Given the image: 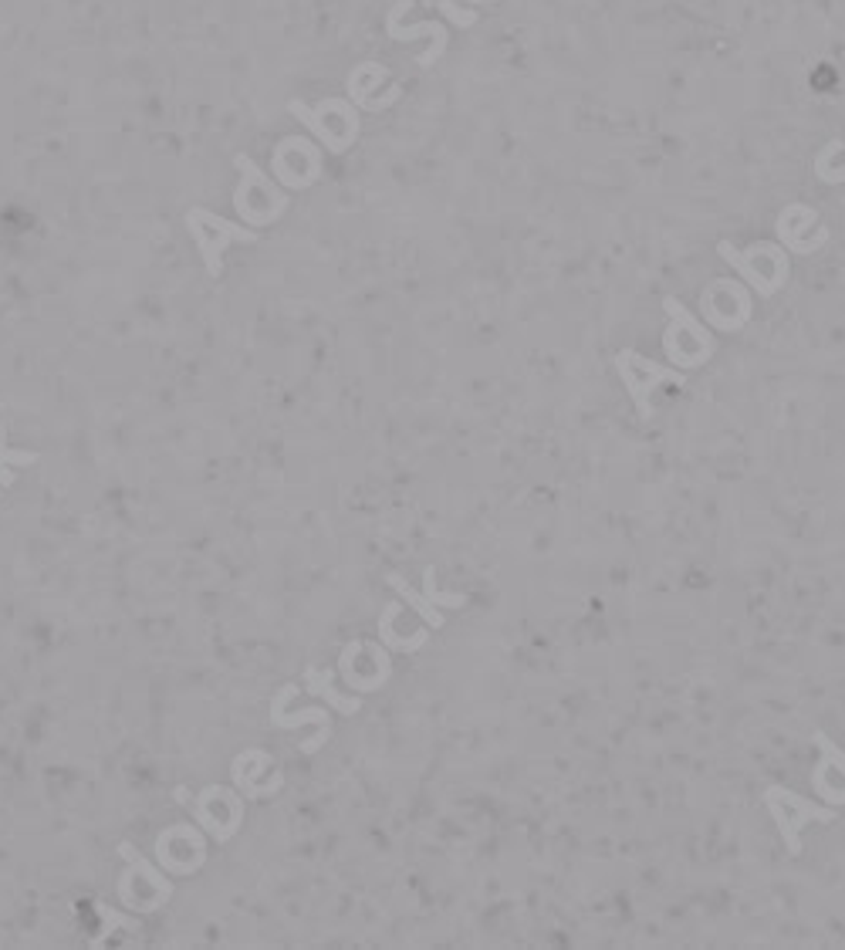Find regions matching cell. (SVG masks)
Returning a JSON list of instances; mask_svg holds the SVG:
<instances>
[{
  "label": "cell",
  "mask_w": 845,
  "mask_h": 950,
  "mask_svg": "<svg viewBox=\"0 0 845 950\" xmlns=\"http://www.w3.org/2000/svg\"><path fill=\"white\" fill-rule=\"evenodd\" d=\"M305 680H308V694H311V697H325V704H332L338 714L352 717V714H359V710H362V700H359V697H342V694H338V690L332 687V673H328V670L322 673V670L308 667Z\"/></svg>",
  "instance_id": "10"
},
{
  "label": "cell",
  "mask_w": 845,
  "mask_h": 950,
  "mask_svg": "<svg viewBox=\"0 0 845 950\" xmlns=\"http://www.w3.org/2000/svg\"><path fill=\"white\" fill-rule=\"evenodd\" d=\"M717 254L731 264L734 271H741V278L758 291V298H775L788 281V254L781 251V244H754L747 251H737L731 241H720Z\"/></svg>",
  "instance_id": "2"
},
{
  "label": "cell",
  "mask_w": 845,
  "mask_h": 950,
  "mask_svg": "<svg viewBox=\"0 0 845 950\" xmlns=\"http://www.w3.org/2000/svg\"><path fill=\"white\" fill-rule=\"evenodd\" d=\"M396 616H399V602H386V609H382V619H379V643L386 646V650H403V653L423 650L426 639H430V633H426V629H420V633H413V636H396V629H393V619H396Z\"/></svg>",
  "instance_id": "11"
},
{
  "label": "cell",
  "mask_w": 845,
  "mask_h": 950,
  "mask_svg": "<svg viewBox=\"0 0 845 950\" xmlns=\"http://www.w3.org/2000/svg\"><path fill=\"white\" fill-rule=\"evenodd\" d=\"M437 7L450 17L453 24H457V28H474L477 24V11H464V7H457L453 0H437Z\"/></svg>",
  "instance_id": "16"
},
{
  "label": "cell",
  "mask_w": 845,
  "mask_h": 950,
  "mask_svg": "<svg viewBox=\"0 0 845 950\" xmlns=\"http://www.w3.org/2000/svg\"><path fill=\"white\" fill-rule=\"evenodd\" d=\"M616 369L622 376V386L629 389V396H633L636 403V413L639 420H653V406H649V393H653L656 386H683L687 379H683L680 369H670V366H660V362L646 359V355H639L636 349H622L616 352Z\"/></svg>",
  "instance_id": "5"
},
{
  "label": "cell",
  "mask_w": 845,
  "mask_h": 950,
  "mask_svg": "<svg viewBox=\"0 0 845 950\" xmlns=\"http://www.w3.org/2000/svg\"><path fill=\"white\" fill-rule=\"evenodd\" d=\"M11 484H14V470L0 460V487H11Z\"/></svg>",
  "instance_id": "18"
},
{
  "label": "cell",
  "mask_w": 845,
  "mask_h": 950,
  "mask_svg": "<svg viewBox=\"0 0 845 950\" xmlns=\"http://www.w3.org/2000/svg\"><path fill=\"white\" fill-rule=\"evenodd\" d=\"M186 227H190L203 264H207V274H213V278L224 271V251L230 244H257V234L251 227H237L203 207H193L186 213Z\"/></svg>",
  "instance_id": "4"
},
{
  "label": "cell",
  "mask_w": 845,
  "mask_h": 950,
  "mask_svg": "<svg viewBox=\"0 0 845 950\" xmlns=\"http://www.w3.org/2000/svg\"><path fill=\"white\" fill-rule=\"evenodd\" d=\"M798 220H802V224L795 227V224L788 220L785 210H781V217H778V237H781V244H785L788 251H795V254H812V251H818V247H822L825 241H829V237H815V241H808V237H805V230L818 220V213H815L812 207H802V203H798Z\"/></svg>",
  "instance_id": "8"
},
{
  "label": "cell",
  "mask_w": 845,
  "mask_h": 950,
  "mask_svg": "<svg viewBox=\"0 0 845 950\" xmlns=\"http://www.w3.org/2000/svg\"><path fill=\"white\" fill-rule=\"evenodd\" d=\"M173 798H176V802H183V805H186V802H190V792H186V788L180 785V788H176V792H173Z\"/></svg>",
  "instance_id": "19"
},
{
  "label": "cell",
  "mask_w": 845,
  "mask_h": 950,
  "mask_svg": "<svg viewBox=\"0 0 845 950\" xmlns=\"http://www.w3.org/2000/svg\"><path fill=\"white\" fill-rule=\"evenodd\" d=\"M812 744L818 748V761L812 768V788L822 802L845 805V751H839L825 731H812Z\"/></svg>",
  "instance_id": "6"
},
{
  "label": "cell",
  "mask_w": 845,
  "mask_h": 950,
  "mask_svg": "<svg viewBox=\"0 0 845 950\" xmlns=\"http://www.w3.org/2000/svg\"><path fill=\"white\" fill-rule=\"evenodd\" d=\"M234 166L240 170V186L234 193V207H237L240 217H244V224L261 227V224L278 220L281 213L288 210V197L271 183V176H264L254 166V159L244 156V153L234 159Z\"/></svg>",
  "instance_id": "3"
},
{
  "label": "cell",
  "mask_w": 845,
  "mask_h": 950,
  "mask_svg": "<svg viewBox=\"0 0 845 950\" xmlns=\"http://www.w3.org/2000/svg\"><path fill=\"white\" fill-rule=\"evenodd\" d=\"M423 596L433 602V606H450V609H460L467 606V596H460V592H440L437 589V568H423Z\"/></svg>",
  "instance_id": "14"
},
{
  "label": "cell",
  "mask_w": 845,
  "mask_h": 950,
  "mask_svg": "<svg viewBox=\"0 0 845 950\" xmlns=\"http://www.w3.org/2000/svg\"><path fill=\"white\" fill-rule=\"evenodd\" d=\"M825 159H829V149H822V153L815 156V176H818V180H822V183H845V170H832Z\"/></svg>",
  "instance_id": "17"
},
{
  "label": "cell",
  "mask_w": 845,
  "mask_h": 950,
  "mask_svg": "<svg viewBox=\"0 0 845 950\" xmlns=\"http://www.w3.org/2000/svg\"><path fill=\"white\" fill-rule=\"evenodd\" d=\"M0 460L4 464H14V467H31V464H38V454H31V450H11L7 447V426L0 423Z\"/></svg>",
  "instance_id": "15"
},
{
  "label": "cell",
  "mask_w": 845,
  "mask_h": 950,
  "mask_svg": "<svg viewBox=\"0 0 845 950\" xmlns=\"http://www.w3.org/2000/svg\"><path fill=\"white\" fill-rule=\"evenodd\" d=\"M386 582H389V589H396L399 596H403V599L409 602V606H413L416 612H420L426 626H433V629H443V626H447V619L440 616V609L433 606V602L426 599L423 592H416L413 585H409V582H406V579H403V575H399V572H389V575H386Z\"/></svg>",
  "instance_id": "12"
},
{
  "label": "cell",
  "mask_w": 845,
  "mask_h": 950,
  "mask_svg": "<svg viewBox=\"0 0 845 950\" xmlns=\"http://www.w3.org/2000/svg\"><path fill=\"white\" fill-rule=\"evenodd\" d=\"M298 690L291 687H281V694L271 700V724L278 727V731H295L301 724H318V734L311 741L301 744V754H315L325 748V741L332 738V717H328V710L322 707H308V710H298V714H284V704H288L291 697H295Z\"/></svg>",
  "instance_id": "7"
},
{
  "label": "cell",
  "mask_w": 845,
  "mask_h": 950,
  "mask_svg": "<svg viewBox=\"0 0 845 950\" xmlns=\"http://www.w3.org/2000/svg\"><path fill=\"white\" fill-rule=\"evenodd\" d=\"M409 7H413V0H396V4L389 7V14H386L389 38H393V41H413V38H420V34H433L440 48L447 51V28H440L437 21H423V24H413V28H403V14L409 11Z\"/></svg>",
  "instance_id": "9"
},
{
  "label": "cell",
  "mask_w": 845,
  "mask_h": 950,
  "mask_svg": "<svg viewBox=\"0 0 845 950\" xmlns=\"http://www.w3.org/2000/svg\"><path fill=\"white\" fill-rule=\"evenodd\" d=\"M761 802H764V809H768L771 819H775L781 839H785L788 856H798V852H802V829L808 822H835V815H839V812H832V805H815L812 798L791 792V788H785V785H768L761 795Z\"/></svg>",
  "instance_id": "1"
},
{
  "label": "cell",
  "mask_w": 845,
  "mask_h": 950,
  "mask_svg": "<svg viewBox=\"0 0 845 950\" xmlns=\"http://www.w3.org/2000/svg\"><path fill=\"white\" fill-rule=\"evenodd\" d=\"M119 856H122V859H129V869H132V873H142L149 883L156 886V893H159V896H156V903H166V900H169V893H173V886H169V883L163 880V873H156V869L149 866L146 859H142L136 849H132V842H122V846H119Z\"/></svg>",
  "instance_id": "13"
}]
</instances>
